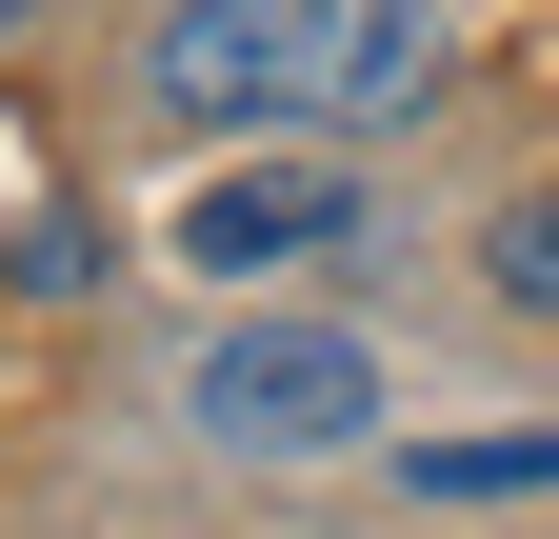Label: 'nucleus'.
<instances>
[{"mask_svg":"<svg viewBox=\"0 0 559 539\" xmlns=\"http://www.w3.org/2000/svg\"><path fill=\"white\" fill-rule=\"evenodd\" d=\"M419 81H440L419 0H160V40H140V100L221 120V141H360Z\"/></svg>","mask_w":559,"mask_h":539,"instance_id":"f257e3e1","label":"nucleus"},{"mask_svg":"<svg viewBox=\"0 0 559 539\" xmlns=\"http://www.w3.org/2000/svg\"><path fill=\"white\" fill-rule=\"evenodd\" d=\"M180 420L221 440V459H360L400 399H380V340L360 320H221L180 380Z\"/></svg>","mask_w":559,"mask_h":539,"instance_id":"f03ea898","label":"nucleus"},{"mask_svg":"<svg viewBox=\"0 0 559 539\" xmlns=\"http://www.w3.org/2000/svg\"><path fill=\"white\" fill-rule=\"evenodd\" d=\"M300 240H360V200L320 160H240V180H200V220H180V260H221V280H260V260H300Z\"/></svg>","mask_w":559,"mask_h":539,"instance_id":"7ed1b4c3","label":"nucleus"},{"mask_svg":"<svg viewBox=\"0 0 559 539\" xmlns=\"http://www.w3.org/2000/svg\"><path fill=\"white\" fill-rule=\"evenodd\" d=\"M559 480V420H500V440H419V500H539Z\"/></svg>","mask_w":559,"mask_h":539,"instance_id":"20e7f679","label":"nucleus"},{"mask_svg":"<svg viewBox=\"0 0 559 539\" xmlns=\"http://www.w3.org/2000/svg\"><path fill=\"white\" fill-rule=\"evenodd\" d=\"M479 280L520 320H559V200H500V220H479Z\"/></svg>","mask_w":559,"mask_h":539,"instance_id":"39448f33","label":"nucleus"},{"mask_svg":"<svg viewBox=\"0 0 559 539\" xmlns=\"http://www.w3.org/2000/svg\"><path fill=\"white\" fill-rule=\"evenodd\" d=\"M21 21H40V0H0V40H21Z\"/></svg>","mask_w":559,"mask_h":539,"instance_id":"423d86ee","label":"nucleus"}]
</instances>
